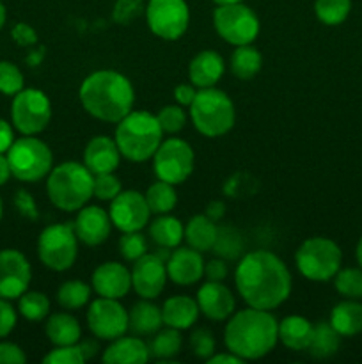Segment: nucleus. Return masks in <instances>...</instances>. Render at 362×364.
<instances>
[{
    "label": "nucleus",
    "instance_id": "49530a36",
    "mask_svg": "<svg viewBox=\"0 0 362 364\" xmlns=\"http://www.w3.org/2000/svg\"><path fill=\"white\" fill-rule=\"evenodd\" d=\"M123 191L121 180L114 173H103L94 174V188L92 194L99 201H112L119 192Z\"/></svg>",
    "mask_w": 362,
    "mask_h": 364
},
{
    "label": "nucleus",
    "instance_id": "1a4fd4ad",
    "mask_svg": "<svg viewBox=\"0 0 362 364\" xmlns=\"http://www.w3.org/2000/svg\"><path fill=\"white\" fill-rule=\"evenodd\" d=\"M38 256L46 269L64 272L75 265L78 256V237L73 224H52L38 238Z\"/></svg>",
    "mask_w": 362,
    "mask_h": 364
},
{
    "label": "nucleus",
    "instance_id": "393cba45",
    "mask_svg": "<svg viewBox=\"0 0 362 364\" xmlns=\"http://www.w3.org/2000/svg\"><path fill=\"white\" fill-rule=\"evenodd\" d=\"M199 313L201 311H199L197 301L188 295H174L167 299L162 306L163 323L177 331H187L194 327Z\"/></svg>",
    "mask_w": 362,
    "mask_h": 364
},
{
    "label": "nucleus",
    "instance_id": "423d86ee",
    "mask_svg": "<svg viewBox=\"0 0 362 364\" xmlns=\"http://www.w3.org/2000/svg\"><path fill=\"white\" fill-rule=\"evenodd\" d=\"M195 130L209 139L222 137L236 121V109L227 92L216 87L199 89L194 102L188 107Z\"/></svg>",
    "mask_w": 362,
    "mask_h": 364
},
{
    "label": "nucleus",
    "instance_id": "f3484780",
    "mask_svg": "<svg viewBox=\"0 0 362 364\" xmlns=\"http://www.w3.org/2000/svg\"><path fill=\"white\" fill-rule=\"evenodd\" d=\"M167 265L156 252L153 255H144L133 262L131 269V288L135 294L142 299L158 297L167 284Z\"/></svg>",
    "mask_w": 362,
    "mask_h": 364
},
{
    "label": "nucleus",
    "instance_id": "3c124183",
    "mask_svg": "<svg viewBox=\"0 0 362 364\" xmlns=\"http://www.w3.org/2000/svg\"><path fill=\"white\" fill-rule=\"evenodd\" d=\"M27 361L25 352L11 341H2L0 343V364H23Z\"/></svg>",
    "mask_w": 362,
    "mask_h": 364
},
{
    "label": "nucleus",
    "instance_id": "bf43d9fd",
    "mask_svg": "<svg viewBox=\"0 0 362 364\" xmlns=\"http://www.w3.org/2000/svg\"><path fill=\"white\" fill-rule=\"evenodd\" d=\"M11 176H13V173H11V167H9V162H7L6 153H0V187L6 185Z\"/></svg>",
    "mask_w": 362,
    "mask_h": 364
},
{
    "label": "nucleus",
    "instance_id": "ddd939ff",
    "mask_svg": "<svg viewBox=\"0 0 362 364\" xmlns=\"http://www.w3.org/2000/svg\"><path fill=\"white\" fill-rule=\"evenodd\" d=\"M146 21L156 38L177 41L190 23L187 0H149L146 4Z\"/></svg>",
    "mask_w": 362,
    "mask_h": 364
},
{
    "label": "nucleus",
    "instance_id": "052dcab7",
    "mask_svg": "<svg viewBox=\"0 0 362 364\" xmlns=\"http://www.w3.org/2000/svg\"><path fill=\"white\" fill-rule=\"evenodd\" d=\"M78 345H80L82 352H84L85 361H87V359H91L92 355L96 354V350H98V343H96V341H91V340H82V343H80V341H78Z\"/></svg>",
    "mask_w": 362,
    "mask_h": 364
},
{
    "label": "nucleus",
    "instance_id": "c03bdc74",
    "mask_svg": "<svg viewBox=\"0 0 362 364\" xmlns=\"http://www.w3.org/2000/svg\"><path fill=\"white\" fill-rule=\"evenodd\" d=\"M215 348H216V343H215V338H213L212 331L204 329V327H199V329L192 331L190 350L195 358L208 361V359L215 354Z\"/></svg>",
    "mask_w": 362,
    "mask_h": 364
},
{
    "label": "nucleus",
    "instance_id": "dca6fc26",
    "mask_svg": "<svg viewBox=\"0 0 362 364\" xmlns=\"http://www.w3.org/2000/svg\"><path fill=\"white\" fill-rule=\"evenodd\" d=\"M32 269L25 255L16 249L0 251V297L13 301L28 290Z\"/></svg>",
    "mask_w": 362,
    "mask_h": 364
},
{
    "label": "nucleus",
    "instance_id": "f03ea898",
    "mask_svg": "<svg viewBox=\"0 0 362 364\" xmlns=\"http://www.w3.org/2000/svg\"><path fill=\"white\" fill-rule=\"evenodd\" d=\"M224 341L227 350L243 361H256L275 348L279 343V322L272 311L245 308L229 316Z\"/></svg>",
    "mask_w": 362,
    "mask_h": 364
},
{
    "label": "nucleus",
    "instance_id": "8fccbe9b",
    "mask_svg": "<svg viewBox=\"0 0 362 364\" xmlns=\"http://www.w3.org/2000/svg\"><path fill=\"white\" fill-rule=\"evenodd\" d=\"M14 205H16L18 212L25 217V219L35 220L39 217L38 208H35V201L27 191H18L16 198H14Z\"/></svg>",
    "mask_w": 362,
    "mask_h": 364
},
{
    "label": "nucleus",
    "instance_id": "72a5a7b5",
    "mask_svg": "<svg viewBox=\"0 0 362 364\" xmlns=\"http://www.w3.org/2000/svg\"><path fill=\"white\" fill-rule=\"evenodd\" d=\"M144 196L151 213H156V215L170 213L177 205V194L176 191H174V185L167 183V181H162V180L149 185Z\"/></svg>",
    "mask_w": 362,
    "mask_h": 364
},
{
    "label": "nucleus",
    "instance_id": "6ab92c4d",
    "mask_svg": "<svg viewBox=\"0 0 362 364\" xmlns=\"http://www.w3.org/2000/svg\"><path fill=\"white\" fill-rule=\"evenodd\" d=\"M195 301L199 304V311L213 322L229 320L236 308V299H234L233 291L220 281H206L199 288Z\"/></svg>",
    "mask_w": 362,
    "mask_h": 364
},
{
    "label": "nucleus",
    "instance_id": "c756f323",
    "mask_svg": "<svg viewBox=\"0 0 362 364\" xmlns=\"http://www.w3.org/2000/svg\"><path fill=\"white\" fill-rule=\"evenodd\" d=\"M216 233H219V226L206 213L194 215L185 226V240H187L188 247L199 252L212 251L216 240Z\"/></svg>",
    "mask_w": 362,
    "mask_h": 364
},
{
    "label": "nucleus",
    "instance_id": "37998d69",
    "mask_svg": "<svg viewBox=\"0 0 362 364\" xmlns=\"http://www.w3.org/2000/svg\"><path fill=\"white\" fill-rule=\"evenodd\" d=\"M156 119H158L160 127H162L163 134H180L181 130L187 124V114L181 109V105H165L160 109V112L156 114Z\"/></svg>",
    "mask_w": 362,
    "mask_h": 364
},
{
    "label": "nucleus",
    "instance_id": "7c9ffc66",
    "mask_svg": "<svg viewBox=\"0 0 362 364\" xmlns=\"http://www.w3.org/2000/svg\"><path fill=\"white\" fill-rule=\"evenodd\" d=\"M149 237L153 238L158 247L176 249L181 245L185 238V226L176 219V217L163 213L158 215L149 226Z\"/></svg>",
    "mask_w": 362,
    "mask_h": 364
},
{
    "label": "nucleus",
    "instance_id": "f8f14e48",
    "mask_svg": "<svg viewBox=\"0 0 362 364\" xmlns=\"http://www.w3.org/2000/svg\"><path fill=\"white\" fill-rule=\"evenodd\" d=\"M195 156L194 149L187 141L170 137L162 141L153 156V169L158 180L170 185H180L194 173Z\"/></svg>",
    "mask_w": 362,
    "mask_h": 364
},
{
    "label": "nucleus",
    "instance_id": "cd10ccee",
    "mask_svg": "<svg viewBox=\"0 0 362 364\" xmlns=\"http://www.w3.org/2000/svg\"><path fill=\"white\" fill-rule=\"evenodd\" d=\"M46 338L55 347L62 345H77L82 338V327L78 320L70 313H53L48 316L45 326Z\"/></svg>",
    "mask_w": 362,
    "mask_h": 364
},
{
    "label": "nucleus",
    "instance_id": "b1692460",
    "mask_svg": "<svg viewBox=\"0 0 362 364\" xmlns=\"http://www.w3.org/2000/svg\"><path fill=\"white\" fill-rule=\"evenodd\" d=\"M151 358L149 345L141 338L121 336L110 341L109 347L103 350V363L106 364H144Z\"/></svg>",
    "mask_w": 362,
    "mask_h": 364
},
{
    "label": "nucleus",
    "instance_id": "6e6d98bb",
    "mask_svg": "<svg viewBox=\"0 0 362 364\" xmlns=\"http://www.w3.org/2000/svg\"><path fill=\"white\" fill-rule=\"evenodd\" d=\"M14 142V130L6 119H0V153H7V149Z\"/></svg>",
    "mask_w": 362,
    "mask_h": 364
},
{
    "label": "nucleus",
    "instance_id": "c85d7f7f",
    "mask_svg": "<svg viewBox=\"0 0 362 364\" xmlns=\"http://www.w3.org/2000/svg\"><path fill=\"white\" fill-rule=\"evenodd\" d=\"M329 322L341 334V338L357 336L362 333V304L355 299L339 302L330 311Z\"/></svg>",
    "mask_w": 362,
    "mask_h": 364
},
{
    "label": "nucleus",
    "instance_id": "5701e85b",
    "mask_svg": "<svg viewBox=\"0 0 362 364\" xmlns=\"http://www.w3.org/2000/svg\"><path fill=\"white\" fill-rule=\"evenodd\" d=\"M226 64L215 50H202L188 64V78L199 89L215 87L224 77Z\"/></svg>",
    "mask_w": 362,
    "mask_h": 364
},
{
    "label": "nucleus",
    "instance_id": "f704fd0d",
    "mask_svg": "<svg viewBox=\"0 0 362 364\" xmlns=\"http://www.w3.org/2000/svg\"><path fill=\"white\" fill-rule=\"evenodd\" d=\"M181 331L167 327V329L155 333V338L149 343V352L155 359L160 361H172L181 350Z\"/></svg>",
    "mask_w": 362,
    "mask_h": 364
},
{
    "label": "nucleus",
    "instance_id": "2eb2a0df",
    "mask_svg": "<svg viewBox=\"0 0 362 364\" xmlns=\"http://www.w3.org/2000/svg\"><path fill=\"white\" fill-rule=\"evenodd\" d=\"M110 219L121 233L141 231L148 226L151 219L146 196L138 191H121L110 201Z\"/></svg>",
    "mask_w": 362,
    "mask_h": 364
},
{
    "label": "nucleus",
    "instance_id": "4be33fe9",
    "mask_svg": "<svg viewBox=\"0 0 362 364\" xmlns=\"http://www.w3.org/2000/svg\"><path fill=\"white\" fill-rule=\"evenodd\" d=\"M84 164L92 174L114 173L121 164V151L116 139H110L109 135L92 137L85 146Z\"/></svg>",
    "mask_w": 362,
    "mask_h": 364
},
{
    "label": "nucleus",
    "instance_id": "412c9836",
    "mask_svg": "<svg viewBox=\"0 0 362 364\" xmlns=\"http://www.w3.org/2000/svg\"><path fill=\"white\" fill-rule=\"evenodd\" d=\"M167 276L177 287H192L204 277L202 252L192 247H176L167 259Z\"/></svg>",
    "mask_w": 362,
    "mask_h": 364
},
{
    "label": "nucleus",
    "instance_id": "aec40b11",
    "mask_svg": "<svg viewBox=\"0 0 362 364\" xmlns=\"http://www.w3.org/2000/svg\"><path fill=\"white\" fill-rule=\"evenodd\" d=\"M92 290L98 297L119 299L126 297L131 290V272L119 262L102 263L91 276Z\"/></svg>",
    "mask_w": 362,
    "mask_h": 364
},
{
    "label": "nucleus",
    "instance_id": "de8ad7c7",
    "mask_svg": "<svg viewBox=\"0 0 362 364\" xmlns=\"http://www.w3.org/2000/svg\"><path fill=\"white\" fill-rule=\"evenodd\" d=\"M45 364H84L85 358L80 345H62L50 350L43 359Z\"/></svg>",
    "mask_w": 362,
    "mask_h": 364
},
{
    "label": "nucleus",
    "instance_id": "4d7b16f0",
    "mask_svg": "<svg viewBox=\"0 0 362 364\" xmlns=\"http://www.w3.org/2000/svg\"><path fill=\"white\" fill-rule=\"evenodd\" d=\"M243 359L238 358L236 354L227 350V354H213L208 359V364H243Z\"/></svg>",
    "mask_w": 362,
    "mask_h": 364
},
{
    "label": "nucleus",
    "instance_id": "2f4dec72",
    "mask_svg": "<svg viewBox=\"0 0 362 364\" xmlns=\"http://www.w3.org/2000/svg\"><path fill=\"white\" fill-rule=\"evenodd\" d=\"M231 71L240 80H252L263 66V55L256 46L241 45L236 46L231 55Z\"/></svg>",
    "mask_w": 362,
    "mask_h": 364
},
{
    "label": "nucleus",
    "instance_id": "9b49d317",
    "mask_svg": "<svg viewBox=\"0 0 362 364\" xmlns=\"http://www.w3.org/2000/svg\"><path fill=\"white\" fill-rule=\"evenodd\" d=\"M11 119L21 135L41 134L52 119V102L41 89L23 87L13 96Z\"/></svg>",
    "mask_w": 362,
    "mask_h": 364
},
{
    "label": "nucleus",
    "instance_id": "ea45409f",
    "mask_svg": "<svg viewBox=\"0 0 362 364\" xmlns=\"http://www.w3.org/2000/svg\"><path fill=\"white\" fill-rule=\"evenodd\" d=\"M334 287L344 299H362V267L361 269H339L334 276Z\"/></svg>",
    "mask_w": 362,
    "mask_h": 364
},
{
    "label": "nucleus",
    "instance_id": "0eeeda50",
    "mask_svg": "<svg viewBox=\"0 0 362 364\" xmlns=\"http://www.w3.org/2000/svg\"><path fill=\"white\" fill-rule=\"evenodd\" d=\"M297 269L305 279L327 283L334 279L343 263V252L334 240L325 237H312L302 242L295 252Z\"/></svg>",
    "mask_w": 362,
    "mask_h": 364
},
{
    "label": "nucleus",
    "instance_id": "79ce46f5",
    "mask_svg": "<svg viewBox=\"0 0 362 364\" xmlns=\"http://www.w3.org/2000/svg\"><path fill=\"white\" fill-rule=\"evenodd\" d=\"M119 255L126 262H137L144 255H148V240L142 237L141 231H131V233H123L119 238Z\"/></svg>",
    "mask_w": 362,
    "mask_h": 364
},
{
    "label": "nucleus",
    "instance_id": "680f3d73",
    "mask_svg": "<svg viewBox=\"0 0 362 364\" xmlns=\"http://www.w3.org/2000/svg\"><path fill=\"white\" fill-rule=\"evenodd\" d=\"M355 258H357L358 265L362 267V237H361V240H358L357 249H355Z\"/></svg>",
    "mask_w": 362,
    "mask_h": 364
},
{
    "label": "nucleus",
    "instance_id": "603ef678",
    "mask_svg": "<svg viewBox=\"0 0 362 364\" xmlns=\"http://www.w3.org/2000/svg\"><path fill=\"white\" fill-rule=\"evenodd\" d=\"M14 43L20 46H32L38 43V32L31 27L28 23H16L11 31Z\"/></svg>",
    "mask_w": 362,
    "mask_h": 364
},
{
    "label": "nucleus",
    "instance_id": "e433bc0d",
    "mask_svg": "<svg viewBox=\"0 0 362 364\" xmlns=\"http://www.w3.org/2000/svg\"><path fill=\"white\" fill-rule=\"evenodd\" d=\"M350 11L351 0H316L314 2L316 18L329 27L343 23L350 16Z\"/></svg>",
    "mask_w": 362,
    "mask_h": 364
},
{
    "label": "nucleus",
    "instance_id": "a18cd8bd",
    "mask_svg": "<svg viewBox=\"0 0 362 364\" xmlns=\"http://www.w3.org/2000/svg\"><path fill=\"white\" fill-rule=\"evenodd\" d=\"M146 13L144 0H116L112 18L117 25H130Z\"/></svg>",
    "mask_w": 362,
    "mask_h": 364
},
{
    "label": "nucleus",
    "instance_id": "a211bd4d",
    "mask_svg": "<svg viewBox=\"0 0 362 364\" xmlns=\"http://www.w3.org/2000/svg\"><path fill=\"white\" fill-rule=\"evenodd\" d=\"M112 226L110 213L96 205L82 206L73 223L78 242L89 245V247H96V245H102L103 242H106Z\"/></svg>",
    "mask_w": 362,
    "mask_h": 364
},
{
    "label": "nucleus",
    "instance_id": "58836bf2",
    "mask_svg": "<svg viewBox=\"0 0 362 364\" xmlns=\"http://www.w3.org/2000/svg\"><path fill=\"white\" fill-rule=\"evenodd\" d=\"M213 252L222 259L240 258L241 252H243V240H241L240 233L231 226L219 228Z\"/></svg>",
    "mask_w": 362,
    "mask_h": 364
},
{
    "label": "nucleus",
    "instance_id": "7ed1b4c3",
    "mask_svg": "<svg viewBox=\"0 0 362 364\" xmlns=\"http://www.w3.org/2000/svg\"><path fill=\"white\" fill-rule=\"evenodd\" d=\"M78 96L87 114L105 123H119L133 110L135 103L131 82L114 70H98L87 75Z\"/></svg>",
    "mask_w": 362,
    "mask_h": 364
},
{
    "label": "nucleus",
    "instance_id": "e2e57ef3",
    "mask_svg": "<svg viewBox=\"0 0 362 364\" xmlns=\"http://www.w3.org/2000/svg\"><path fill=\"white\" fill-rule=\"evenodd\" d=\"M6 18H7L6 6H4L2 0H0V28H2V27H4V23H6Z\"/></svg>",
    "mask_w": 362,
    "mask_h": 364
},
{
    "label": "nucleus",
    "instance_id": "a878e982",
    "mask_svg": "<svg viewBox=\"0 0 362 364\" xmlns=\"http://www.w3.org/2000/svg\"><path fill=\"white\" fill-rule=\"evenodd\" d=\"M314 326L305 316L290 315L279 322V341L290 350H307Z\"/></svg>",
    "mask_w": 362,
    "mask_h": 364
},
{
    "label": "nucleus",
    "instance_id": "f257e3e1",
    "mask_svg": "<svg viewBox=\"0 0 362 364\" xmlns=\"http://www.w3.org/2000/svg\"><path fill=\"white\" fill-rule=\"evenodd\" d=\"M234 284L245 304L273 311L291 294V272L273 252L258 249L240 258L234 272Z\"/></svg>",
    "mask_w": 362,
    "mask_h": 364
},
{
    "label": "nucleus",
    "instance_id": "6e6552de",
    "mask_svg": "<svg viewBox=\"0 0 362 364\" xmlns=\"http://www.w3.org/2000/svg\"><path fill=\"white\" fill-rule=\"evenodd\" d=\"M6 156L13 176L25 183H35L48 176L53 169L52 149L34 135H23L14 141Z\"/></svg>",
    "mask_w": 362,
    "mask_h": 364
},
{
    "label": "nucleus",
    "instance_id": "a19ab883",
    "mask_svg": "<svg viewBox=\"0 0 362 364\" xmlns=\"http://www.w3.org/2000/svg\"><path fill=\"white\" fill-rule=\"evenodd\" d=\"M23 89V73L11 60H0V92L14 96Z\"/></svg>",
    "mask_w": 362,
    "mask_h": 364
},
{
    "label": "nucleus",
    "instance_id": "69168bd1",
    "mask_svg": "<svg viewBox=\"0 0 362 364\" xmlns=\"http://www.w3.org/2000/svg\"><path fill=\"white\" fill-rule=\"evenodd\" d=\"M2 213H4V206H2V199H0V220H2Z\"/></svg>",
    "mask_w": 362,
    "mask_h": 364
},
{
    "label": "nucleus",
    "instance_id": "20e7f679",
    "mask_svg": "<svg viewBox=\"0 0 362 364\" xmlns=\"http://www.w3.org/2000/svg\"><path fill=\"white\" fill-rule=\"evenodd\" d=\"M121 156L130 162L153 159L163 141V130L156 116L148 110H131L117 123L114 135Z\"/></svg>",
    "mask_w": 362,
    "mask_h": 364
},
{
    "label": "nucleus",
    "instance_id": "4c0bfd02",
    "mask_svg": "<svg viewBox=\"0 0 362 364\" xmlns=\"http://www.w3.org/2000/svg\"><path fill=\"white\" fill-rule=\"evenodd\" d=\"M18 311L28 322H41L50 313V299L41 291H25L18 302Z\"/></svg>",
    "mask_w": 362,
    "mask_h": 364
},
{
    "label": "nucleus",
    "instance_id": "0e129e2a",
    "mask_svg": "<svg viewBox=\"0 0 362 364\" xmlns=\"http://www.w3.org/2000/svg\"><path fill=\"white\" fill-rule=\"evenodd\" d=\"M216 6H224V4H236V2H243V0H213Z\"/></svg>",
    "mask_w": 362,
    "mask_h": 364
},
{
    "label": "nucleus",
    "instance_id": "bb28decb",
    "mask_svg": "<svg viewBox=\"0 0 362 364\" xmlns=\"http://www.w3.org/2000/svg\"><path fill=\"white\" fill-rule=\"evenodd\" d=\"M163 326L162 308L149 302V299L131 306L128 313V329L137 336H151Z\"/></svg>",
    "mask_w": 362,
    "mask_h": 364
},
{
    "label": "nucleus",
    "instance_id": "09e8293b",
    "mask_svg": "<svg viewBox=\"0 0 362 364\" xmlns=\"http://www.w3.org/2000/svg\"><path fill=\"white\" fill-rule=\"evenodd\" d=\"M16 309L9 304L7 299L0 297V340L9 336L16 327Z\"/></svg>",
    "mask_w": 362,
    "mask_h": 364
},
{
    "label": "nucleus",
    "instance_id": "c9c22d12",
    "mask_svg": "<svg viewBox=\"0 0 362 364\" xmlns=\"http://www.w3.org/2000/svg\"><path fill=\"white\" fill-rule=\"evenodd\" d=\"M92 294V287L82 281H66L57 290V302L66 311H77L89 302Z\"/></svg>",
    "mask_w": 362,
    "mask_h": 364
},
{
    "label": "nucleus",
    "instance_id": "4468645a",
    "mask_svg": "<svg viewBox=\"0 0 362 364\" xmlns=\"http://www.w3.org/2000/svg\"><path fill=\"white\" fill-rule=\"evenodd\" d=\"M87 326L98 340L114 341L128 331V311L116 299L98 297L87 308Z\"/></svg>",
    "mask_w": 362,
    "mask_h": 364
},
{
    "label": "nucleus",
    "instance_id": "39448f33",
    "mask_svg": "<svg viewBox=\"0 0 362 364\" xmlns=\"http://www.w3.org/2000/svg\"><path fill=\"white\" fill-rule=\"evenodd\" d=\"M46 194L62 212H78L89 203L94 188V174L80 162H62L50 171Z\"/></svg>",
    "mask_w": 362,
    "mask_h": 364
},
{
    "label": "nucleus",
    "instance_id": "9d476101",
    "mask_svg": "<svg viewBox=\"0 0 362 364\" xmlns=\"http://www.w3.org/2000/svg\"><path fill=\"white\" fill-rule=\"evenodd\" d=\"M213 25L220 38L233 46L252 45L259 34V18L243 2L216 6Z\"/></svg>",
    "mask_w": 362,
    "mask_h": 364
},
{
    "label": "nucleus",
    "instance_id": "864d4df0",
    "mask_svg": "<svg viewBox=\"0 0 362 364\" xmlns=\"http://www.w3.org/2000/svg\"><path fill=\"white\" fill-rule=\"evenodd\" d=\"M204 277L208 281H220V283H222V281L227 277L226 259L216 258V259H209V262H204Z\"/></svg>",
    "mask_w": 362,
    "mask_h": 364
},
{
    "label": "nucleus",
    "instance_id": "473e14b6",
    "mask_svg": "<svg viewBox=\"0 0 362 364\" xmlns=\"http://www.w3.org/2000/svg\"><path fill=\"white\" fill-rule=\"evenodd\" d=\"M341 347V334L330 326V322H318L314 326L311 345L307 350L318 359H327L336 354Z\"/></svg>",
    "mask_w": 362,
    "mask_h": 364
},
{
    "label": "nucleus",
    "instance_id": "13d9d810",
    "mask_svg": "<svg viewBox=\"0 0 362 364\" xmlns=\"http://www.w3.org/2000/svg\"><path fill=\"white\" fill-rule=\"evenodd\" d=\"M224 213H226V206H224V203L212 201L208 206H206V215H208L212 220H215V223L222 219Z\"/></svg>",
    "mask_w": 362,
    "mask_h": 364
},
{
    "label": "nucleus",
    "instance_id": "5fc2aeb1",
    "mask_svg": "<svg viewBox=\"0 0 362 364\" xmlns=\"http://www.w3.org/2000/svg\"><path fill=\"white\" fill-rule=\"evenodd\" d=\"M195 95H197V91H195L194 84H180L174 89V100H176L177 105L181 107H190Z\"/></svg>",
    "mask_w": 362,
    "mask_h": 364
}]
</instances>
